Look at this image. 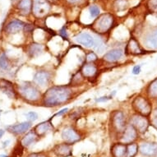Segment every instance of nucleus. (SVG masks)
<instances>
[{
    "instance_id": "obj_45",
    "label": "nucleus",
    "mask_w": 157,
    "mask_h": 157,
    "mask_svg": "<svg viewBox=\"0 0 157 157\" xmlns=\"http://www.w3.org/2000/svg\"><path fill=\"white\" fill-rule=\"evenodd\" d=\"M0 113H1V111H0Z\"/></svg>"
},
{
    "instance_id": "obj_6",
    "label": "nucleus",
    "mask_w": 157,
    "mask_h": 157,
    "mask_svg": "<svg viewBox=\"0 0 157 157\" xmlns=\"http://www.w3.org/2000/svg\"><path fill=\"white\" fill-rule=\"evenodd\" d=\"M136 130V132L140 134H144L148 130L150 126V120L147 117L139 115V114H134L130 119V124Z\"/></svg>"
},
{
    "instance_id": "obj_5",
    "label": "nucleus",
    "mask_w": 157,
    "mask_h": 157,
    "mask_svg": "<svg viewBox=\"0 0 157 157\" xmlns=\"http://www.w3.org/2000/svg\"><path fill=\"white\" fill-rule=\"evenodd\" d=\"M61 137L63 142L72 146L82 141V135L80 132L73 127H67L62 131Z\"/></svg>"
},
{
    "instance_id": "obj_33",
    "label": "nucleus",
    "mask_w": 157,
    "mask_h": 157,
    "mask_svg": "<svg viewBox=\"0 0 157 157\" xmlns=\"http://www.w3.org/2000/svg\"><path fill=\"white\" fill-rule=\"evenodd\" d=\"M86 63H94V62H95L97 60V56H96V54L94 52H90V53H88L86 54Z\"/></svg>"
},
{
    "instance_id": "obj_43",
    "label": "nucleus",
    "mask_w": 157,
    "mask_h": 157,
    "mask_svg": "<svg viewBox=\"0 0 157 157\" xmlns=\"http://www.w3.org/2000/svg\"><path fill=\"white\" fill-rule=\"evenodd\" d=\"M154 118H157V108L155 109V111H154Z\"/></svg>"
},
{
    "instance_id": "obj_16",
    "label": "nucleus",
    "mask_w": 157,
    "mask_h": 157,
    "mask_svg": "<svg viewBox=\"0 0 157 157\" xmlns=\"http://www.w3.org/2000/svg\"><path fill=\"white\" fill-rule=\"evenodd\" d=\"M80 72L84 78L91 79L97 75L98 67L92 63H86L82 66Z\"/></svg>"
},
{
    "instance_id": "obj_41",
    "label": "nucleus",
    "mask_w": 157,
    "mask_h": 157,
    "mask_svg": "<svg viewBox=\"0 0 157 157\" xmlns=\"http://www.w3.org/2000/svg\"><path fill=\"white\" fill-rule=\"evenodd\" d=\"M4 133H5V131H4L3 129H0V139L3 137V135H4Z\"/></svg>"
},
{
    "instance_id": "obj_4",
    "label": "nucleus",
    "mask_w": 157,
    "mask_h": 157,
    "mask_svg": "<svg viewBox=\"0 0 157 157\" xmlns=\"http://www.w3.org/2000/svg\"><path fill=\"white\" fill-rule=\"evenodd\" d=\"M132 107L136 114L148 117L152 113V104L148 98L137 95L132 102Z\"/></svg>"
},
{
    "instance_id": "obj_26",
    "label": "nucleus",
    "mask_w": 157,
    "mask_h": 157,
    "mask_svg": "<svg viewBox=\"0 0 157 157\" xmlns=\"http://www.w3.org/2000/svg\"><path fill=\"white\" fill-rule=\"evenodd\" d=\"M138 152H139V146L136 142L127 144L126 157H135Z\"/></svg>"
},
{
    "instance_id": "obj_21",
    "label": "nucleus",
    "mask_w": 157,
    "mask_h": 157,
    "mask_svg": "<svg viewBox=\"0 0 157 157\" xmlns=\"http://www.w3.org/2000/svg\"><path fill=\"white\" fill-rule=\"evenodd\" d=\"M124 55V52L120 49H113L107 52L103 56V59L105 62L114 63L121 59Z\"/></svg>"
},
{
    "instance_id": "obj_32",
    "label": "nucleus",
    "mask_w": 157,
    "mask_h": 157,
    "mask_svg": "<svg viewBox=\"0 0 157 157\" xmlns=\"http://www.w3.org/2000/svg\"><path fill=\"white\" fill-rule=\"evenodd\" d=\"M83 78H84V77L82 76L81 72H79V73H77V74H75L74 77H73V78H72V84H75L74 86H78L79 84H81V83H82Z\"/></svg>"
},
{
    "instance_id": "obj_12",
    "label": "nucleus",
    "mask_w": 157,
    "mask_h": 157,
    "mask_svg": "<svg viewBox=\"0 0 157 157\" xmlns=\"http://www.w3.org/2000/svg\"><path fill=\"white\" fill-rule=\"evenodd\" d=\"M49 4L45 0H34L33 13L36 17H42L45 16L49 13Z\"/></svg>"
},
{
    "instance_id": "obj_19",
    "label": "nucleus",
    "mask_w": 157,
    "mask_h": 157,
    "mask_svg": "<svg viewBox=\"0 0 157 157\" xmlns=\"http://www.w3.org/2000/svg\"><path fill=\"white\" fill-rule=\"evenodd\" d=\"M75 40L78 44H82L83 46L86 48H91L95 44V39L93 38V36L89 33H81L78 36L75 37Z\"/></svg>"
},
{
    "instance_id": "obj_36",
    "label": "nucleus",
    "mask_w": 157,
    "mask_h": 157,
    "mask_svg": "<svg viewBox=\"0 0 157 157\" xmlns=\"http://www.w3.org/2000/svg\"><path fill=\"white\" fill-rule=\"evenodd\" d=\"M148 5H149L151 10L157 13V0H150Z\"/></svg>"
},
{
    "instance_id": "obj_8",
    "label": "nucleus",
    "mask_w": 157,
    "mask_h": 157,
    "mask_svg": "<svg viewBox=\"0 0 157 157\" xmlns=\"http://www.w3.org/2000/svg\"><path fill=\"white\" fill-rule=\"evenodd\" d=\"M52 152L57 157H70L72 155V146L65 142L59 143L54 145Z\"/></svg>"
},
{
    "instance_id": "obj_18",
    "label": "nucleus",
    "mask_w": 157,
    "mask_h": 157,
    "mask_svg": "<svg viewBox=\"0 0 157 157\" xmlns=\"http://www.w3.org/2000/svg\"><path fill=\"white\" fill-rule=\"evenodd\" d=\"M110 155L111 157H126L127 144L121 142H117L111 145Z\"/></svg>"
},
{
    "instance_id": "obj_10",
    "label": "nucleus",
    "mask_w": 157,
    "mask_h": 157,
    "mask_svg": "<svg viewBox=\"0 0 157 157\" xmlns=\"http://www.w3.org/2000/svg\"><path fill=\"white\" fill-rule=\"evenodd\" d=\"M51 79V73L47 70H39L34 76V82L38 86H45L49 85Z\"/></svg>"
},
{
    "instance_id": "obj_40",
    "label": "nucleus",
    "mask_w": 157,
    "mask_h": 157,
    "mask_svg": "<svg viewBox=\"0 0 157 157\" xmlns=\"http://www.w3.org/2000/svg\"><path fill=\"white\" fill-rule=\"evenodd\" d=\"M68 110V109H62V110L61 111H59V113H55V114H54V116H53V117H54V116H57V115H63V113H67V111Z\"/></svg>"
},
{
    "instance_id": "obj_20",
    "label": "nucleus",
    "mask_w": 157,
    "mask_h": 157,
    "mask_svg": "<svg viewBox=\"0 0 157 157\" xmlns=\"http://www.w3.org/2000/svg\"><path fill=\"white\" fill-rule=\"evenodd\" d=\"M39 140H40V137L36 135V132L33 130H31V131L26 132V135L21 139L20 143L22 145L24 148H28L29 147H31V145L36 143Z\"/></svg>"
},
{
    "instance_id": "obj_42",
    "label": "nucleus",
    "mask_w": 157,
    "mask_h": 157,
    "mask_svg": "<svg viewBox=\"0 0 157 157\" xmlns=\"http://www.w3.org/2000/svg\"><path fill=\"white\" fill-rule=\"evenodd\" d=\"M67 1L71 3H78V2H81L82 0H67Z\"/></svg>"
},
{
    "instance_id": "obj_11",
    "label": "nucleus",
    "mask_w": 157,
    "mask_h": 157,
    "mask_svg": "<svg viewBox=\"0 0 157 157\" xmlns=\"http://www.w3.org/2000/svg\"><path fill=\"white\" fill-rule=\"evenodd\" d=\"M0 90H2L6 95H8L10 99L18 98V94L17 89L15 88L13 82L10 81L6 80L4 78L0 79Z\"/></svg>"
},
{
    "instance_id": "obj_3",
    "label": "nucleus",
    "mask_w": 157,
    "mask_h": 157,
    "mask_svg": "<svg viewBox=\"0 0 157 157\" xmlns=\"http://www.w3.org/2000/svg\"><path fill=\"white\" fill-rule=\"evenodd\" d=\"M127 125L128 124L124 112L115 110L111 113L109 119V132L111 136H114L118 142L126 128Z\"/></svg>"
},
{
    "instance_id": "obj_35",
    "label": "nucleus",
    "mask_w": 157,
    "mask_h": 157,
    "mask_svg": "<svg viewBox=\"0 0 157 157\" xmlns=\"http://www.w3.org/2000/svg\"><path fill=\"white\" fill-rule=\"evenodd\" d=\"M26 157H49V155L45 151H37L31 152Z\"/></svg>"
},
{
    "instance_id": "obj_25",
    "label": "nucleus",
    "mask_w": 157,
    "mask_h": 157,
    "mask_svg": "<svg viewBox=\"0 0 157 157\" xmlns=\"http://www.w3.org/2000/svg\"><path fill=\"white\" fill-rule=\"evenodd\" d=\"M148 97L151 99H157V78L154 79L150 83L147 89Z\"/></svg>"
},
{
    "instance_id": "obj_15",
    "label": "nucleus",
    "mask_w": 157,
    "mask_h": 157,
    "mask_svg": "<svg viewBox=\"0 0 157 157\" xmlns=\"http://www.w3.org/2000/svg\"><path fill=\"white\" fill-rule=\"evenodd\" d=\"M54 129V126L53 124H51L50 120H48V121L42 122L40 124H37L35 128H34L33 131L36 132V134L40 137V138H42L44 137L46 135L51 132Z\"/></svg>"
},
{
    "instance_id": "obj_28",
    "label": "nucleus",
    "mask_w": 157,
    "mask_h": 157,
    "mask_svg": "<svg viewBox=\"0 0 157 157\" xmlns=\"http://www.w3.org/2000/svg\"><path fill=\"white\" fill-rule=\"evenodd\" d=\"M24 148L22 145L18 142L17 145H16L15 147L13 148V153H12V157H22L24 153Z\"/></svg>"
},
{
    "instance_id": "obj_9",
    "label": "nucleus",
    "mask_w": 157,
    "mask_h": 157,
    "mask_svg": "<svg viewBox=\"0 0 157 157\" xmlns=\"http://www.w3.org/2000/svg\"><path fill=\"white\" fill-rule=\"evenodd\" d=\"M138 134L139 133L136 132V129L134 128L133 126H132L131 124H128L119 142H123L124 144H129V143L135 142L138 137Z\"/></svg>"
},
{
    "instance_id": "obj_22",
    "label": "nucleus",
    "mask_w": 157,
    "mask_h": 157,
    "mask_svg": "<svg viewBox=\"0 0 157 157\" xmlns=\"http://www.w3.org/2000/svg\"><path fill=\"white\" fill-rule=\"evenodd\" d=\"M25 24L21 21L19 20H13L10 22H8V25L5 27L6 33L10 34V35H14L17 34L24 28Z\"/></svg>"
},
{
    "instance_id": "obj_24",
    "label": "nucleus",
    "mask_w": 157,
    "mask_h": 157,
    "mask_svg": "<svg viewBox=\"0 0 157 157\" xmlns=\"http://www.w3.org/2000/svg\"><path fill=\"white\" fill-rule=\"evenodd\" d=\"M44 51V46L38 43H33L27 47V54L31 58L40 56Z\"/></svg>"
},
{
    "instance_id": "obj_39",
    "label": "nucleus",
    "mask_w": 157,
    "mask_h": 157,
    "mask_svg": "<svg viewBox=\"0 0 157 157\" xmlns=\"http://www.w3.org/2000/svg\"><path fill=\"white\" fill-rule=\"evenodd\" d=\"M150 124L152 125L157 130V118H153L151 121H150Z\"/></svg>"
},
{
    "instance_id": "obj_7",
    "label": "nucleus",
    "mask_w": 157,
    "mask_h": 157,
    "mask_svg": "<svg viewBox=\"0 0 157 157\" xmlns=\"http://www.w3.org/2000/svg\"><path fill=\"white\" fill-rule=\"evenodd\" d=\"M113 22V18L110 14H104L96 20L94 24V30L97 33H105L111 28Z\"/></svg>"
},
{
    "instance_id": "obj_17",
    "label": "nucleus",
    "mask_w": 157,
    "mask_h": 157,
    "mask_svg": "<svg viewBox=\"0 0 157 157\" xmlns=\"http://www.w3.org/2000/svg\"><path fill=\"white\" fill-rule=\"evenodd\" d=\"M125 53L128 55H140L144 54V50L140 46L139 43L134 38L130 39L125 48Z\"/></svg>"
},
{
    "instance_id": "obj_34",
    "label": "nucleus",
    "mask_w": 157,
    "mask_h": 157,
    "mask_svg": "<svg viewBox=\"0 0 157 157\" xmlns=\"http://www.w3.org/2000/svg\"><path fill=\"white\" fill-rule=\"evenodd\" d=\"M26 117L28 122H35L36 120H37L38 119V113H36V112H29L26 114Z\"/></svg>"
},
{
    "instance_id": "obj_30",
    "label": "nucleus",
    "mask_w": 157,
    "mask_h": 157,
    "mask_svg": "<svg viewBox=\"0 0 157 157\" xmlns=\"http://www.w3.org/2000/svg\"><path fill=\"white\" fill-rule=\"evenodd\" d=\"M100 8L99 7H97L96 5H92L90 6V8H89V13H90V17H96L97 16H99L100 14Z\"/></svg>"
},
{
    "instance_id": "obj_31",
    "label": "nucleus",
    "mask_w": 157,
    "mask_h": 157,
    "mask_svg": "<svg viewBox=\"0 0 157 157\" xmlns=\"http://www.w3.org/2000/svg\"><path fill=\"white\" fill-rule=\"evenodd\" d=\"M93 47H94V49L99 52V53H102L105 50V44H104V43L101 40H97V41L95 40V44H94Z\"/></svg>"
},
{
    "instance_id": "obj_14",
    "label": "nucleus",
    "mask_w": 157,
    "mask_h": 157,
    "mask_svg": "<svg viewBox=\"0 0 157 157\" xmlns=\"http://www.w3.org/2000/svg\"><path fill=\"white\" fill-rule=\"evenodd\" d=\"M32 124L31 122H23L21 124H14V125H9L6 128L9 132L10 133L13 134V135H21V134L26 133L28 132V130L31 128Z\"/></svg>"
},
{
    "instance_id": "obj_27",
    "label": "nucleus",
    "mask_w": 157,
    "mask_h": 157,
    "mask_svg": "<svg viewBox=\"0 0 157 157\" xmlns=\"http://www.w3.org/2000/svg\"><path fill=\"white\" fill-rule=\"evenodd\" d=\"M31 8V0H21L18 4V8L22 13L27 14Z\"/></svg>"
},
{
    "instance_id": "obj_13",
    "label": "nucleus",
    "mask_w": 157,
    "mask_h": 157,
    "mask_svg": "<svg viewBox=\"0 0 157 157\" xmlns=\"http://www.w3.org/2000/svg\"><path fill=\"white\" fill-rule=\"evenodd\" d=\"M139 152L145 157H155L157 155L156 142H143L139 146Z\"/></svg>"
},
{
    "instance_id": "obj_1",
    "label": "nucleus",
    "mask_w": 157,
    "mask_h": 157,
    "mask_svg": "<svg viewBox=\"0 0 157 157\" xmlns=\"http://www.w3.org/2000/svg\"><path fill=\"white\" fill-rule=\"evenodd\" d=\"M73 97L74 91L72 86H54L43 94L41 104L45 107H57L68 103Z\"/></svg>"
},
{
    "instance_id": "obj_37",
    "label": "nucleus",
    "mask_w": 157,
    "mask_h": 157,
    "mask_svg": "<svg viewBox=\"0 0 157 157\" xmlns=\"http://www.w3.org/2000/svg\"><path fill=\"white\" fill-rule=\"evenodd\" d=\"M111 96H102V97H100L96 99L95 101L96 102H105V101L110 100Z\"/></svg>"
},
{
    "instance_id": "obj_2",
    "label": "nucleus",
    "mask_w": 157,
    "mask_h": 157,
    "mask_svg": "<svg viewBox=\"0 0 157 157\" xmlns=\"http://www.w3.org/2000/svg\"><path fill=\"white\" fill-rule=\"evenodd\" d=\"M18 96L29 104H37L41 102L43 94L38 86L32 82H26L20 84L17 88Z\"/></svg>"
},
{
    "instance_id": "obj_23",
    "label": "nucleus",
    "mask_w": 157,
    "mask_h": 157,
    "mask_svg": "<svg viewBox=\"0 0 157 157\" xmlns=\"http://www.w3.org/2000/svg\"><path fill=\"white\" fill-rule=\"evenodd\" d=\"M145 45L152 49H157V29L150 32L144 40Z\"/></svg>"
},
{
    "instance_id": "obj_44",
    "label": "nucleus",
    "mask_w": 157,
    "mask_h": 157,
    "mask_svg": "<svg viewBox=\"0 0 157 157\" xmlns=\"http://www.w3.org/2000/svg\"><path fill=\"white\" fill-rule=\"evenodd\" d=\"M0 157H8V155H0Z\"/></svg>"
},
{
    "instance_id": "obj_38",
    "label": "nucleus",
    "mask_w": 157,
    "mask_h": 157,
    "mask_svg": "<svg viewBox=\"0 0 157 157\" xmlns=\"http://www.w3.org/2000/svg\"><path fill=\"white\" fill-rule=\"evenodd\" d=\"M140 72H141V66L140 65H137V66H135L133 67V69H132V73L135 75L139 74Z\"/></svg>"
},
{
    "instance_id": "obj_29",
    "label": "nucleus",
    "mask_w": 157,
    "mask_h": 157,
    "mask_svg": "<svg viewBox=\"0 0 157 157\" xmlns=\"http://www.w3.org/2000/svg\"><path fill=\"white\" fill-rule=\"evenodd\" d=\"M9 66H10L9 59L5 54H3L0 56V67L3 70H7L8 69Z\"/></svg>"
}]
</instances>
